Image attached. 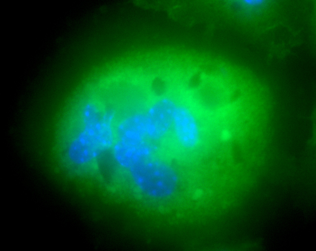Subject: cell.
<instances>
[{"mask_svg":"<svg viewBox=\"0 0 316 251\" xmlns=\"http://www.w3.org/2000/svg\"><path fill=\"white\" fill-rule=\"evenodd\" d=\"M113 116V113L107 112L101 119L84 123V129L69 148L68 155L71 161L78 165L86 164L111 146Z\"/></svg>","mask_w":316,"mask_h":251,"instance_id":"6da1fadb","label":"cell"},{"mask_svg":"<svg viewBox=\"0 0 316 251\" xmlns=\"http://www.w3.org/2000/svg\"><path fill=\"white\" fill-rule=\"evenodd\" d=\"M129 169L135 185L150 197H168L177 188L178 178L176 172L170 165L161 161L148 159Z\"/></svg>","mask_w":316,"mask_h":251,"instance_id":"7a4b0ae2","label":"cell"},{"mask_svg":"<svg viewBox=\"0 0 316 251\" xmlns=\"http://www.w3.org/2000/svg\"><path fill=\"white\" fill-rule=\"evenodd\" d=\"M198 116L186 106H177L173 125L178 141L185 149H193L200 143L201 132Z\"/></svg>","mask_w":316,"mask_h":251,"instance_id":"3957f363","label":"cell"},{"mask_svg":"<svg viewBox=\"0 0 316 251\" xmlns=\"http://www.w3.org/2000/svg\"><path fill=\"white\" fill-rule=\"evenodd\" d=\"M177 106L172 99L163 98L150 106L145 114L148 136L156 140L166 134L173 124Z\"/></svg>","mask_w":316,"mask_h":251,"instance_id":"277c9868","label":"cell"},{"mask_svg":"<svg viewBox=\"0 0 316 251\" xmlns=\"http://www.w3.org/2000/svg\"><path fill=\"white\" fill-rule=\"evenodd\" d=\"M154 150V147L145 141L140 143H132L118 140L114 146L113 154L115 160L121 166L129 169L148 159Z\"/></svg>","mask_w":316,"mask_h":251,"instance_id":"5b68a950","label":"cell"},{"mask_svg":"<svg viewBox=\"0 0 316 251\" xmlns=\"http://www.w3.org/2000/svg\"><path fill=\"white\" fill-rule=\"evenodd\" d=\"M118 140L132 143L145 141L147 136L145 114L137 113L123 120L117 128Z\"/></svg>","mask_w":316,"mask_h":251,"instance_id":"8992f818","label":"cell"}]
</instances>
